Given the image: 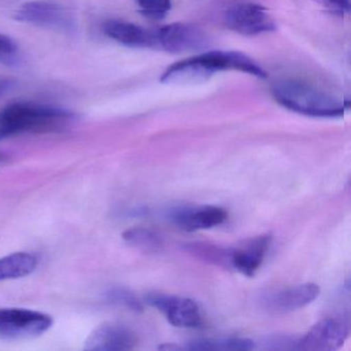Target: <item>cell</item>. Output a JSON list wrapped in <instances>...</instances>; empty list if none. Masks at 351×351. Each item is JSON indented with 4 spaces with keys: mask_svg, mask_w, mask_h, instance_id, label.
<instances>
[{
    "mask_svg": "<svg viewBox=\"0 0 351 351\" xmlns=\"http://www.w3.org/2000/svg\"><path fill=\"white\" fill-rule=\"evenodd\" d=\"M3 156H0V161H3Z\"/></svg>",
    "mask_w": 351,
    "mask_h": 351,
    "instance_id": "603a6c76",
    "label": "cell"
},
{
    "mask_svg": "<svg viewBox=\"0 0 351 351\" xmlns=\"http://www.w3.org/2000/svg\"><path fill=\"white\" fill-rule=\"evenodd\" d=\"M319 293L320 287L315 283H304L267 295L265 307L277 313L293 312L311 304Z\"/></svg>",
    "mask_w": 351,
    "mask_h": 351,
    "instance_id": "7c38bea8",
    "label": "cell"
},
{
    "mask_svg": "<svg viewBox=\"0 0 351 351\" xmlns=\"http://www.w3.org/2000/svg\"><path fill=\"white\" fill-rule=\"evenodd\" d=\"M17 21L42 27L71 32L75 27V19L71 12L55 1H30L24 3L14 15Z\"/></svg>",
    "mask_w": 351,
    "mask_h": 351,
    "instance_id": "ba28073f",
    "label": "cell"
},
{
    "mask_svg": "<svg viewBox=\"0 0 351 351\" xmlns=\"http://www.w3.org/2000/svg\"><path fill=\"white\" fill-rule=\"evenodd\" d=\"M106 301L114 305L122 306L131 311H143V303L139 301L138 298L124 287H112L104 293Z\"/></svg>",
    "mask_w": 351,
    "mask_h": 351,
    "instance_id": "ac0fdd59",
    "label": "cell"
},
{
    "mask_svg": "<svg viewBox=\"0 0 351 351\" xmlns=\"http://www.w3.org/2000/svg\"><path fill=\"white\" fill-rule=\"evenodd\" d=\"M73 112L34 102H14L0 110V141L25 133L53 132L75 120Z\"/></svg>",
    "mask_w": 351,
    "mask_h": 351,
    "instance_id": "7a4b0ae2",
    "label": "cell"
},
{
    "mask_svg": "<svg viewBox=\"0 0 351 351\" xmlns=\"http://www.w3.org/2000/svg\"><path fill=\"white\" fill-rule=\"evenodd\" d=\"M123 239L145 252H158L162 248V240L157 233L147 228H132L123 233Z\"/></svg>",
    "mask_w": 351,
    "mask_h": 351,
    "instance_id": "e0dca14e",
    "label": "cell"
},
{
    "mask_svg": "<svg viewBox=\"0 0 351 351\" xmlns=\"http://www.w3.org/2000/svg\"><path fill=\"white\" fill-rule=\"evenodd\" d=\"M154 49L170 54H184L203 50L208 45L206 36L190 24L173 23L153 30Z\"/></svg>",
    "mask_w": 351,
    "mask_h": 351,
    "instance_id": "5b68a950",
    "label": "cell"
},
{
    "mask_svg": "<svg viewBox=\"0 0 351 351\" xmlns=\"http://www.w3.org/2000/svg\"><path fill=\"white\" fill-rule=\"evenodd\" d=\"M38 260L29 252H14L0 258V281L22 278L34 272Z\"/></svg>",
    "mask_w": 351,
    "mask_h": 351,
    "instance_id": "9a60e30c",
    "label": "cell"
},
{
    "mask_svg": "<svg viewBox=\"0 0 351 351\" xmlns=\"http://www.w3.org/2000/svg\"><path fill=\"white\" fill-rule=\"evenodd\" d=\"M275 100L283 108L316 118L342 117L349 104L308 84L295 81H282L272 88Z\"/></svg>",
    "mask_w": 351,
    "mask_h": 351,
    "instance_id": "3957f363",
    "label": "cell"
},
{
    "mask_svg": "<svg viewBox=\"0 0 351 351\" xmlns=\"http://www.w3.org/2000/svg\"><path fill=\"white\" fill-rule=\"evenodd\" d=\"M13 85L9 80L0 79V98L3 97L8 90L11 89V86Z\"/></svg>",
    "mask_w": 351,
    "mask_h": 351,
    "instance_id": "7402d4cb",
    "label": "cell"
},
{
    "mask_svg": "<svg viewBox=\"0 0 351 351\" xmlns=\"http://www.w3.org/2000/svg\"><path fill=\"white\" fill-rule=\"evenodd\" d=\"M315 1L336 15H344L345 13L350 11L349 0H315Z\"/></svg>",
    "mask_w": 351,
    "mask_h": 351,
    "instance_id": "44dd1931",
    "label": "cell"
},
{
    "mask_svg": "<svg viewBox=\"0 0 351 351\" xmlns=\"http://www.w3.org/2000/svg\"><path fill=\"white\" fill-rule=\"evenodd\" d=\"M168 219L180 229L186 232L211 229L225 223L228 213L225 209L213 205L176 207L168 213Z\"/></svg>",
    "mask_w": 351,
    "mask_h": 351,
    "instance_id": "30bf717a",
    "label": "cell"
},
{
    "mask_svg": "<svg viewBox=\"0 0 351 351\" xmlns=\"http://www.w3.org/2000/svg\"><path fill=\"white\" fill-rule=\"evenodd\" d=\"M271 235L256 236L237 247L230 248V268L245 276H254L262 265L271 243Z\"/></svg>",
    "mask_w": 351,
    "mask_h": 351,
    "instance_id": "4fadbf2b",
    "label": "cell"
},
{
    "mask_svg": "<svg viewBox=\"0 0 351 351\" xmlns=\"http://www.w3.org/2000/svg\"><path fill=\"white\" fill-rule=\"evenodd\" d=\"M49 314L23 308H0V340L21 341L38 338L53 326Z\"/></svg>",
    "mask_w": 351,
    "mask_h": 351,
    "instance_id": "277c9868",
    "label": "cell"
},
{
    "mask_svg": "<svg viewBox=\"0 0 351 351\" xmlns=\"http://www.w3.org/2000/svg\"><path fill=\"white\" fill-rule=\"evenodd\" d=\"M143 15L161 19L171 10V0H135Z\"/></svg>",
    "mask_w": 351,
    "mask_h": 351,
    "instance_id": "d6986e66",
    "label": "cell"
},
{
    "mask_svg": "<svg viewBox=\"0 0 351 351\" xmlns=\"http://www.w3.org/2000/svg\"><path fill=\"white\" fill-rule=\"evenodd\" d=\"M226 26L242 36H258L276 30V24L267 9L256 3H237L226 10Z\"/></svg>",
    "mask_w": 351,
    "mask_h": 351,
    "instance_id": "52a82bcc",
    "label": "cell"
},
{
    "mask_svg": "<svg viewBox=\"0 0 351 351\" xmlns=\"http://www.w3.org/2000/svg\"><path fill=\"white\" fill-rule=\"evenodd\" d=\"M350 332L345 318L332 316L316 322L305 335L295 341V349L310 351L337 350L343 346Z\"/></svg>",
    "mask_w": 351,
    "mask_h": 351,
    "instance_id": "8992f818",
    "label": "cell"
},
{
    "mask_svg": "<svg viewBox=\"0 0 351 351\" xmlns=\"http://www.w3.org/2000/svg\"><path fill=\"white\" fill-rule=\"evenodd\" d=\"M106 36L134 49H154L153 30L122 20H108L102 25Z\"/></svg>",
    "mask_w": 351,
    "mask_h": 351,
    "instance_id": "5bb4252c",
    "label": "cell"
},
{
    "mask_svg": "<svg viewBox=\"0 0 351 351\" xmlns=\"http://www.w3.org/2000/svg\"><path fill=\"white\" fill-rule=\"evenodd\" d=\"M186 348L191 350H250L254 348V342L239 337L200 339L189 342Z\"/></svg>",
    "mask_w": 351,
    "mask_h": 351,
    "instance_id": "2e32d148",
    "label": "cell"
},
{
    "mask_svg": "<svg viewBox=\"0 0 351 351\" xmlns=\"http://www.w3.org/2000/svg\"><path fill=\"white\" fill-rule=\"evenodd\" d=\"M237 71L267 79V73L247 55L238 51H209L178 61L170 65L160 81L162 83H196L205 81L215 73Z\"/></svg>",
    "mask_w": 351,
    "mask_h": 351,
    "instance_id": "6da1fadb",
    "label": "cell"
},
{
    "mask_svg": "<svg viewBox=\"0 0 351 351\" xmlns=\"http://www.w3.org/2000/svg\"><path fill=\"white\" fill-rule=\"evenodd\" d=\"M145 302L164 314L172 326L194 328L202 324V316L198 305L188 298L153 293L145 297Z\"/></svg>",
    "mask_w": 351,
    "mask_h": 351,
    "instance_id": "9c48e42d",
    "label": "cell"
},
{
    "mask_svg": "<svg viewBox=\"0 0 351 351\" xmlns=\"http://www.w3.org/2000/svg\"><path fill=\"white\" fill-rule=\"evenodd\" d=\"M19 61L20 53L17 44L9 36L0 34V64L15 66Z\"/></svg>",
    "mask_w": 351,
    "mask_h": 351,
    "instance_id": "ffe728a7",
    "label": "cell"
},
{
    "mask_svg": "<svg viewBox=\"0 0 351 351\" xmlns=\"http://www.w3.org/2000/svg\"><path fill=\"white\" fill-rule=\"evenodd\" d=\"M136 343V337L126 326L104 324L92 330L84 348L90 351H124L134 348Z\"/></svg>",
    "mask_w": 351,
    "mask_h": 351,
    "instance_id": "8fae6325",
    "label": "cell"
}]
</instances>
